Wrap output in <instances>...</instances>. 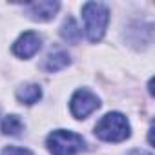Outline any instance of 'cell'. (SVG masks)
<instances>
[{"mask_svg":"<svg viewBox=\"0 0 155 155\" xmlns=\"http://www.w3.org/2000/svg\"><path fill=\"white\" fill-rule=\"evenodd\" d=\"M82 18H84V29L90 38V42H99L108 28L110 22V9L102 2H86L82 6Z\"/></svg>","mask_w":155,"mask_h":155,"instance_id":"6da1fadb","label":"cell"},{"mask_svg":"<svg viewBox=\"0 0 155 155\" xmlns=\"http://www.w3.org/2000/svg\"><path fill=\"white\" fill-rule=\"evenodd\" d=\"M131 133L130 122L128 119L119 113V111H111L106 113L95 126V135L106 142H120L126 140Z\"/></svg>","mask_w":155,"mask_h":155,"instance_id":"7a4b0ae2","label":"cell"},{"mask_svg":"<svg viewBox=\"0 0 155 155\" xmlns=\"http://www.w3.org/2000/svg\"><path fill=\"white\" fill-rule=\"evenodd\" d=\"M46 146L51 155H77L84 150V139L68 130H55L48 135Z\"/></svg>","mask_w":155,"mask_h":155,"instance_id":"3957f363","label":"cell"},{"mask_svg":"<svg viewBox=\"0 0 155 155\" xmlns=\"http://www.w3.org/2000/svg\"><path fill=\"white\" fill-rule=\"evenodd\" d=\"M99 108H101L99 97L86 88L77 90L71 97V102H69V110H71L75 119H86L88 115H91Z\"/></svg>","mask_w":155,"mask_h":155,"instance_id":"277c9868","label":"cell"},{"mask_svg":"<svg viewBox=\"0 0 155 155\" xmlns=\"http://www.w3.org/2000/svg\"><path fill=\"white\" fill-rule=\"evenodd\" d=\"M42 46V38L38 33L35 31H26L22 33L15 44H13V53L18 57V58H31Z\"/></svg>","mask_w":155,"mask_h":155,"instance_id":"5b68a950","label":"cell"},{"mask_svg":"<svg viewBox=\"0 0 155 155\" xmlns=\"http://www.w3.org/2000/svg\"><path fill=\"white\" fill-rule=\"evenodd\" d=\"M60 9L58 2H51V0H44V2H33V4H26L24 11L28 13L29 18L37 20V22H48L51 20L57 11Z\"/></svg>","mask_w":155,"mask_h":155,"instance_id":"8992f818","label":"cell"},{"mask_svg":"<svg viewBox=\"0 0 155 155\" xmlns=\"http://www.w3.org/2000/svg\"><path fill=\"white\" fill-rule=\"evenodd\" d=\"M40 97H42V90H40L38 84H24V86H20V88L17 90V99H18V102L28 104V106L38 102Z\"/></svg>","mask_w":155,"mask_h":155,"instance_id":"52a82bcc","label":"cell"},{"mask_svg":"<svg viewBox=\"0 0 155 155\" xmlns=\"http://www.w3.org/2000/svg\"><path fill=\"white\" fill-rule=\"evenodd\" d=\"M69 62H71L69 55H68L66 51L58 49V51H55V53L48 55V58H46V64H44V68H46V69H48L49 73H53V71L64 69L66 66H69Z\"/></svg>","mask_w":155,"mask_h":155,"instance_id":"ba28073f","label":"cell"},{"mask_svg":"<svg viewBox=\"0 0 155 155\" xmlns=\"http://www.w3.org/2000/svg\"><path fill=\"white\" fill-rule=\"evenodd\" d=\"M60 35H62V38L68 40L69 44H79V42H81V37H82L79 26H77V22H75L71 17L66 18V22L62 24V28H60Z\"/></svg>","mask_w":155,"mask_h":155,"instance_id":"9c48e42d","label":"cell"},{"mask_svg":"<svg viewBox=\"0 0 155 155\" xmlns=\"http://www.w3.org/2000/svg\"><path fill=\"white\" fill-rule=\"evenodd\" d=\"M22 128H24V124L18 119V115H8L4 119V122H2V131L6 135H13V137L15 135H20Z\"/></svg>","mask_w":155,"mask_h":155,"instance_id":"30bf717a","label":"cell"},{"mask_svg":"<svg viewBox=\"0 0 155 155\" xmlns=\"http://www.w3.org/2000/svg\"><path fill=\"white\" fill-rule=\"evenodd\" d=\"M2 155H31V151H29V150H26V148L9 146V148H6V150L2 151Z\"/></svg>","mask_w":155,"mask_h":155,"instance_id":"8fae6325","label":"cell"},{"mask_svg":"<svg viewBox=\"0 0 155 155\" xmlns=\"http://www.w3.org/2000/svg\"><path fill=\"white\" fill-rule=\"evenodd\" d=\"M128 155H151L150 151H144V150H131Z\"/></svg>","mask_w":155,"mask_h":155,"instance_id":"7c38bea8","label":"cell"}]
</instances>
